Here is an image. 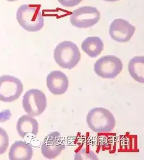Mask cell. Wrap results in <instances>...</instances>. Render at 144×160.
Returning a JSON list of instances; mask_svg holds the SVG:
<instances>
[{
	"mask_svg": "<svg viewBox=\"0 0 144 160\" xmlns=\"http://www.w3.org/2000/svg\"><path fill=\"white\" fill-rule=\"evenodd\" d=\"M135 32V26L129 21L121 18L114 19L109 28V35L111 38L120 43L129 41Z\"/></svg>",
	"mask_w": 144,
	"mask_h": 160,
	"instance_id": "ba28073f",
	"label": "cell"
},
{
	"mask_svg": "<svg viewBox=\"0 0 144 160\" xmlns=\"http://www.w3.org/2000/svg\"><path fill=\"white\" fill-rule=\"evenodd\" d=\"M16 129L19 135L22 138L35 137L38 132V123L32 116L24 115L19 118Z\"/></svg>",
	"mask_w": 144,
	"mask_h": 160,
	"instance_id": "8fae6325",
	"label": "cell"
},
{
	"mask_svg": "<svg viewBox=\"0 0 144 160\" xmlns=\"http://www.w3.org/2000/svg\"><path fill=\"white\" fill-rule=\"evenodd\" d=\"M23 91L21 80L10 75L0 76V101L12 102L17 100Z\"/></svg>",
	"mask_w": 144,
	"mask_h": 160,
	"instance_id": "52a82bcc",
	"label": "cell"
},
{
	"mask_svg": "<svg viewBox=\"0 0 144 160\" xmlns=\"http://www.w3.org/2000/svg\"><path fill=\"white\" fill-rule=\"evenodd\" d=\"M31 145L24 141H16L11 146L8 153L10 160H30L33 157Z\"/></svg>",
	"mask_w": 144,
	"mask_h": 160,
	"instance_id": "7c38bea8",
	"label": "cell"
},
{
	"mask_svg": "<svg viewBox=\"0 0 144 160\" xmlns=\"http://www.w3.org/2000/svg\"><path fill=\"white\" fill-rule=\"evenodd\" d=\"M25 112L32 117L41 115L47 107V98L41 90L33 88L25 93L22 101Z\"/></svg>",
	"mask_w": 144,
	"mask_h": 160,
	"instance_id": "277c9868",
	"label": "cell"
},
{
	"mask_svg": "<svg viewBox=\"0 0 144 160\" xmlns=\"http://www.w3.org/2000/svg\"><path fill=\"white\" fill-rule=\"evenodd\" d=\"M65 148V143L60 133L58 131H53L45 137L41 151L45 158L53 159L61 154Z\"/></svg>",
	"mask_w": 144,
	"mask_h": 160,
	"instance_id": "9c48e42d",
	"label": "cell"
},
{
	"mask_svg": "<svg viewBox=\"0 0 144 160\" xmlns=\"http://www.w3.org/2000/svg\"><path fill=\"white\" fill-rule=\"evenodd\" d=\"M54 58L60 68L72 69L81 60V53L77 46L71 41L60 42L54 50Z\"/></svg>",
	"mask_w": 144,
	"mask_h": 160,
	"instance_id": "3957f363",
	"label": "cell"
},
{
	"mask_svg": "<svg viewBox=\"0 0 144 160\" xmlns=\"http://www.w3.org/2000/svg\"><path fill=\"white\" fill-rule=\"evenodd\" d=\"M75 160H84V159H90V160H97V156L89 149L82 148L76 151L74 155Z\"/></svg>",
	"mask_w": 144,
	"mask_h": 160,
	"instance_id": "9a60e30c",
	"label": "cell"
},
{
	"mask_svg": "<svg viewBox=\"0 0 144 160\" xmlns=\"http://www.w3.org/2000/svg\"><path fill=\"white\" fill-rule=\"evenodd\" d=\"M16 19L21 27L29 32L40 31L44 24L41 5H22L16 12Z\"/></svg>",
	"mask_w": 144,
	"mask_h": 160,
	"instance_id": "6da1fadb",
	"label": "cell"
},
{
	"mask_svg": "<svg viewBox=\"0 0 144 160\" xmlns=\"http://www.w3.org/2000/svg\"><path fill=\"white\" fill-rule=\"evenodd\" d=\"M9 137L7 131L0 127V155L5 154L8 148Z\"/></svg>",
	"mask_w": 144,
	"mask_h": 160,
	"instance_id": "2e32d148",
	"label": "cell"
},
{
	"mask_svg": "<svg viewBox=\"0 0 144 160\" xmlns=\"http://www.w3.org/2000/svg\"><path fill=\"white\" fill-rule=\"evenodd\" d=\"M46 85L51 94L57 96L62 95L68 90V77L60 71H53L46 77Z\"/></svg>",
	"mask_w": 144,
	"mask_h": 160,
	"instance_id": "30bf717a",
	"label": "cell"
},
{
	"mask_svg": "<svg viewBox=\"0 0 144 160\" xmlns=\"http://www.w3.org/2000/svg\"><path fill=\"white\" fill-rule=\"evenodd\" d=\"M8 2H15V1H17V0H7Z\"/></svg>",
	"mask_w": 144,
	"mask_h": 160,
	"instance_id": "d6986e66",
	"label": "cell"
},
{
	"mask_svg": "<svg viewBox=\"0 0 144 160\" xmlns=\"http://www.w3.org/2000/svg\"><path fill=\"white\" fill-rule=\"evenodd\" d=\"M86 122L88 128L96 133L110 132L116 125L113 113L102 107L91 109L87 115Z\"/></svg>",
	"mask_w": 144,
	"mask_h": 160,
	"instance_id": "7a4b0ae2",
	"label": "cell"
},
{
	"mask_svg": "<svg viewBox=\"0 0 144 160\" xmlns=\"http://www.w3.org/2000/svg\"><path fill=\"white\" fill-rule=\"evenodd\" d=\"M123 69L122 60L113 55L104 56L94 65L95 73L104 79H113L119 76Z\"/></svg>",
	"mask_w": 144,
	"mask_h": 160,
	"instance_id": "5b68a950",
	"label": "cell"
},
{
	"mask_svg": "<svg viewBox=\"0 0 144 160\" xmlns=\"http://www.w3.org/2000/svg\"><path fill=\"white\" fill-rule=\"evenodd\" d=\"M58 2L64 7H72L80 4L82 0H58Z\"/></svg>",
	"mask_w": 144,
	"mask_h": 160,
	"instance_id": "e0dca14e",
	"label": "cell"
},
{
	"mask_svg": "<svg viewBox=\"0 0 144 160\" xmlns=\"http://www.w3.org/2000/svg\"><path fill=\"white\" fill-rule=\"evenodd\" d=\"M144 57L143 56H136L133 57L129 62L128 72L136 82L144 83Z\"/></svg>",
	"mask_w": 144,
	"mask_h": 160,
	"instance_id": "5bb4252c",
	"label": "cell"
},
{
	"mask_svg": "<svg viewBox=\"0 0 144 160\" xmlns=\"http://www.w3.org/2000/svg\"><path fill=\"white\" fill-rule=\"evenodd\" d=\"M101 18L97 8L84 6L74 10L71 16V23L77 28H88L95 26Z\"/></svg>",
	"mask_w": 144,
	"mask_h": 160,
	"instance_id": "8992f818",
	"label": "cell"
},
{
	"mask_svg": "<svg viewBox=\"0 0 144 160\" xmlns=\"http://www.w3.org/2000/svg\"><path fill=\"white\" fill-rule=\"evenodd\" d=\"M103 1H105V2H115L119 1V0H103Z\"/></svg>",
	"mask_w": 144,
	"mask_h": 160,
	"instance_id": "ac0fdd59",
	"label": "cell"
},
{
	"mask_svg": "<svg viewBox=\"0 0 144 160\" xmlns=\"http://www.w3.org/2000/svg\"><path fill=\"white\" fill-rule=\"evenodd\" d=\"M82 50L91 58H96L104 49V44L97 36L87 37L82 43Z\"/></svg>",
	"mask_w": 144,
	"mask_h": 160,
	"instance_id": "4fadbf2b",
	"label": "cell"
}]
</instances>
